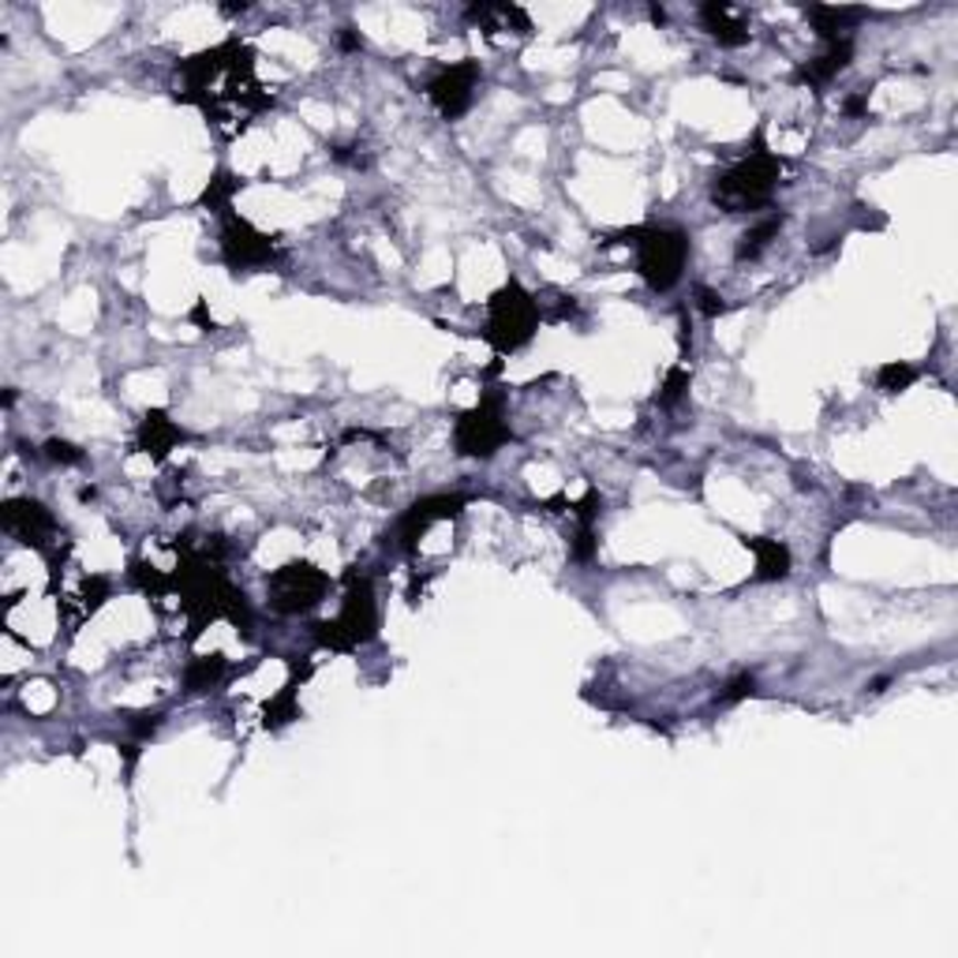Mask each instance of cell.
<instances>
[{
  "label": "cell",
  "mask_w": 958,
  "mask_h": 958,
  "mask_svg": "<svg viewBox=\"0 0 958 958\" xmlns=\"http://www.w3.org/2000/svg\"><path fill=\"white\" fill-rule=\"evenodd\" d=\"M461 509H464L461 495H428V498L412 502L398 521V547L404 550V555H412V550L420 547V539L428 536L431 525L461 517Z\"/></svg>",
  "instance_id": "11"
},
{
  "label": "cell",
  "mask_w": 958,
  "mask_h": 958,
  "mask_svg": "<svg viewBox=\"0 0 958 958\" xmlns=\"http://www.w3.org/2000/svg\"><path fill=\"white\" fill-rule=\"evenodd\" d=\"M0 517H4V528L16 532L19 539L27 543V547H34L38 555L49 558V569L61 573V547H68L64 532L61 525H56V517L49 513L42 502L34 498H8L4 509H0Z\"/></svg>",
  "instance_id": "8"
},
{
  "label": "cell",
  "mask_w": 958,
  "mask_h": 958,
  "mask_svg": "<svg viewBox=\"0 0 958 958\" xmlns=\"http://www.w3.org/2000/svg\"><path fill=\"white\" fill-rule=\"evenodd\" d=\"M330 577L311 562H289L266 577V599L278 615H308L326 599Z\"/></svg>",
  "instance_id": "7"
},
{
  "label": "cell",
  "mask_w": 958,
  "mask_h": 958,
  "mask_svg": "<svg viewBox=\"0 0 958 958\" xmlns=\"http://www.w3.org/2000/svg\"><path fill=\"white\" fill-rule=\"evenodd\" d=\"M109 596H113V585H109V577H97V573H94V577H86L83 585H79V591H75L79 618H91Z\"/></svg>",
  "instance_id": "22"
},
{
  "label": "cell",
  "mask_w": 958,
  "mask_h": 958,
  "mask_svg": "<svg viewBox=\"0 0 958 958\" xmlns=\"http://www.w3.org/2000/svg\"><path fill=\"white\" fill-rule=\"evenodd\" d=\"M157 727H162V715H157V711H154V715H135V719H127V730H132V734L140 738V742H143V738H151Z\"/></svg>",
  "instance_id": "29"
},
{
  "label": "cell",
  "mask_w": 958,
  "mask_h": 958,
  "mask_svg": "<svg viewBox=\"0 0 958 958\" xmlns=\"http://www.w3.org/2000/svg\"><path fill=\"white\" fill-rule=\"evenodd\" d=\"M513 439L509 420H506V390L491 387L480 393V401L472 404L468 412L457 416V428H453V446H457L461 457H495V453Z\"/></svg>",
  "instance_id": "6"
},
{
  "label": "cell",
  "mask_w": 958,
  "mask_h": 958,
  "mask_svg": "<svg viewBox=\"0 0 958 958\" xmlns=\"http://www.w3.org/2000/svg\"><path fill=\"white\" fill-rule=\"evenodd\" d=\"M783 225H786L783 214H768V217H760L756 225H749V229L742 233V240H738V248H734V259L749 262V259H756L760 251H768V244L783 233Z\"/></svg>",
  "instance_id": "19"
},
{
  "label": "cell",
  "mask_w": 958,
  "mask_h": 958,
  "mask_svg": "<svg viewBox=\"0 0 958 958\" xmlns=\"http://www.w3.org/2000/svg\"><path fill=\"white\" fill-rule=\"evenodd\" d=\"M222 259L233 274L262 270V266L278 262V240L255 229L248 217L229 210L222 222Z\"/></svg>",
  "instance_id": "9"
},
{
  "label": "cell",
  "mask_w": 958,
  "mask_h": 958,
  "mask_svg": "<svg viewBox=\"0 0 958 958\" xmlns=\"http://www.w3.org/2000/svg\"><path fill=\"white\" fill-rule=\"evenodd\" d=\"M862 8H832V4H813L808 8V19H813V31L824 38L827 45L846 42L851 31L862 23Z\"/></svg>",
  "instance_id": "16"
},
{
  "label": "cell",
  "mask_w": 958,
  "mask_h": 958,
  "mask_svg": "<svg viewBox=\"0 0 958 958\" xmlns=\"http://www.w3.org/2000/svg\"><path fill=\"white\" fill-rule=\"evenodd\" d=\"M914 382H917V368L903 360H892L876 371V390H884V393H903V390H910Z\"/></svg>",
  "instance_id": "23"
},
{
  "label": "cell",
  "mask_w": 958,
  "mask_h": 958,
  "mask_svg": "<svg viewBox=\"0 0 958 958\" xmlns=\"http://www.w3.org/2000/svg\"><path fill=\"white\" fill-rule=\"evenodd\" d=\"M192 322H199L203 330H214V319H210V315H206V300H199V303H195V308H192Z\"/></svg>",
  "instance_id": "31"
},
{
  "label": "cell",
  "mask_w": 958,
  "mask_h": 958,
  "mask_svg": "<svg viewBox=\"0 0 958 958\" xmlns=\"http://www.w3.org/2000/svg\"><path fill=\"white\" fill-rule=\"evenodd\" d=\"M374 633H379V599H374V585L368 573H360L352 566L344 573V599H341L338 618L315 621L311 637L330 651H352L374 640Z\"/></svg>",
  "instance_id": "4"
},
{
  "label": "cell",
  "mask_w": 958,
  "mask_h": 958,
  "mask_svg": "<svg viewBox=\"0 0 958 958\" xmlns=\"http://www.w3.org/2000/svg\"><path fill=\"white\" fill-rule=\"evenodd\" d=\"M779 173H783V162L768 151L764 135H756L753 151H749L742 162L730 165L727 173L715 176L711 199H715V206H723L727 214H756L760 206L772 203V195L779 187Z\"/></svg>",
  "instance_id": "2"
},
{
  "label": "cell",
  "mask_w": 958,
  "mask_h": 958,
  "mask_svg": "<svg viewBox=\"0 0 958 958\" xmlns=\"http://www.w3.org/2000/svg\"><path fill=\"white\" fill-rule=\"evenodd\" d=\"M42 453L53 464H83L86 461V453L79 450V446H72V442H64V439H49L45 446H42Z\"/></svg>",
  "instance_id": "27"
},
{
  "label": "cell",
  "mask_w": 958,
  "mask_h": 958,
  "mask_svg": "<svg viewBox=\"0 0 958 958\" xmlns=\"http://www.w3.org/2000/svg\"><path fill=\"white\" fill-rule=\"evenodd\" d=\"M296 697H300V681L289 678L281 693L270 697L262 704V727L266 730H281V727L296 723V719H300V700H296Z\"/></svg>",
  "instance_id": "20"
},
{
  "label": "cell",
  "mask_w": 958,
  "mask_h": 958,
  "mask_svg": "<svg viewBox=\"0 0 958 958\" xmlns=\"http://www.w3.org/2000/svg\"><path fill=\"white\" fill-rule=\"evenodd\" d=\"M610 244H633L637 248V270L640 278L648 281L651 292H670L686 274L689 262V236L674 229V225H637V229H621L610 240H604V248Z\"/></svg>",
  "instance_id": "3"
},
{
  "label": "cell",
  "mask_w": 958,
  "mask_h": 958,
  "mask_svg": "<svg viewBox=\"0 0 958 958\" xmlns=\"http://www.w3.org/2000/svg\"><path fill=\"white\" fill-rule=\"evenodd\" d=\"M225 670H229V663H225V656H199V659H192V663L184 667V689L192 697H203V693H210V689H217L222 686V678H225Z\"/></svg>",
  "instance_id": "18"
},
{
  "label": "cell",
  "mask_w": 958,
  "mask_h": 958,
  "mask_svg": "<svg viewBox=\"0 0 958 958\" xmlns=\"http://www.w3.org/2000/svg\"><path fill=\"white\" fill-rule=\"evenodd\" d=\"M753 693H756V678H753V674H738V678H730L727 686L715 693V704H723V708L742 704V700H749Z\"/></svg>",
  "instance_id": "25"
},
{
  "label": "cell",
  "mask_w": 958,
  "mask_h": 958,
  "mask_svg": "<svg viewBox=\"0 0 958 958\" xmlns=\"http://www.w3.org/2000/svg\"><path fill=\"white\" fill-rule=\"evenodd\" d=\"M181 442H187V431L165 409H151L140 420V431H135V446L154 461H165Z\"/></svg>",
  "instance_id": "12"
},
{
  "label": "cell",
  "mask_w": 958,
  "mask_h": 958,
  "mask_svg": "<svg viewBox=\"0 0 958 958\" xmlns=\"http://www.w3.org/2000/svg\"><path fill=\"white\" fill-rule=\"evenodd\" d=\"M176 97L199 105L210 124L236 121V127H244L248 116L274 105V97L255 79V53L244 42H222L199 56H187L176 64Z\"/></svg>",
  "instance_id": "1"
},
{
  "label": "cell",
  "mask_w": 958,
  "mask_h": 958,
  "mask_svg": "<svg viewBox=\"0 0 958 958\" xmlns=\"http://www.w3.org/2000/svg\"><path fill=\"white\" fill-rule=\"evenodd\" d=\"M341 45H344V49H360L363 42H360V38H356V34L349 31V27H344V34H341Z\"/></svg>",
  "instance_id": "32"
},
{
  "label": "cell",
  "mask_w": 958,
  "mask_h": 958,
  "mask_svg": "<svg viewBox=\"0 0 958 958\" xmlns=\"http://www.w3.org/2000/svg\"><path fill=\"white\" fill-rule=\"evenodd\" d=\"M697 308H700V315H708V319H719V315H727V296L723 292H715V289H708V285H697Z\"/></svg>",
  "instance_id": "28"
},
{
  "label": "cell",
  "mask_w": 958,
  "mask_h": 958,
  "mask_svg": "<svg viewBox=\"0 0 958 958\" xmlns=\"http://www.w3.org/2000/svg\"><path fill=\"white\" fill-rule=\"evenodd\" d=\"M476 86H480V64L461 61V64L439 68V72L428 79V97L446 121H457V116L468 113L472 102H476Z\"/></svg>",
  "instance_id": "10"
},
{
  "label": "cell",
  "mask_w": 958,
  "mask_h": 958,
  "mask_svg": "<svg viewBox=\"0 0 958 958\" xmlns=\"http://www.w3.org/2000/svg\"><path fill=\"white\" fill-rule=\"evenodd\" d=\"M689 382H693L689 368H681V363H678V368H670L667 379H663V387H659V404H667V409H670V404H678L689 393Z\"/></svg>",
  "instance_id": "24"
},
{
  "label": "cell",
  "mask_w": 958,
  "mask_h": 958,
  "mask_svg": "<svg viewBox=\"0 0 958 958\" xmlns=\"http://www.w3.org/2000/svg\"><path fill=\"white\" fill-rule=\"evenodd\" d=\"M240 187H244L240 176H233L229 169H217V173H214V181L206 184V192H203V199H199V203H203V206H210L214 214H222V217H225V214H229L233 195L240 192Z\"/></svg>",
  "instance_id": "21"
},
{
  "label": "cell",
  "mask_w": 958,
  "mask_h": 958,
  "mask_svg": "<svg viewBox=\"0 0 958 958\" xmlns=\"http://www.w3.org/2000/svg\"><path fill=\"white\" fill-rule=\"evenodd\" d=\"M749 550L756 555V580H786L790 577V547L779 539H768V536H745L742 539Z\"/></svg>",
  "instance_id": "17"
},
{
  "label": "cell",
  "mask_w": 958,
  "mask_h": 958,
  "mask_svg": "<svg viewBox=\"0 0 958 958\" xmlns=\"http://www.w3.org/2000/svg\"><path fill=\"white\" fill-rule=\"evenodd\" d=\"M599 550V539H596V525H577V532H573L569 539V555L573 562H591Z\"/></svg>",
  "instance_id": "26"
},
{
  "label": "cell",
  "mask_w": 958,
  "mask_h": 958,
  "mask_svg": "<svg viewBox=\"0 0 958 958\" xmlns=\"http://www.w3.org/2000/svg\"><path fill=\"white\" fill-rule=\"evenodd\" d=\"M846 113L851 116H865L868 113V91H862V94H854V97H846Z\"/></svg>",
  "instance_id": "30"
},
{
  "label": "cell",
  "mask_w": 958,
  "mask_h": 958,
  "mask_svg": "<svg viewBox=\"0 0 958 958\" xmlns=\"http://www.w3.org/2000/svg\"><path fill=\"white\" fill-rule=\"evenodd\" d=\"M539 303L521 281H506L502 289L487 300V326H483V338L498 356L517 352L536 338L539 330Z\"/></svg>",
  "instance_id": "5"
},
{
  "label": "cell",
  "mask_w": 958,
  "mask_h": 958,
  "mask_svg": "<svg viewBox=\"0 0 958 958\" xmlns=\"http://www.w3.org/2000/svg\"><path fill=\"white\" fill-rule=\"evenodd\" d=\"M851 61H854V42L846 38V42L827 45L824 53L816 56V61H808V64L797 68V79L808 83V86H824V83H832L835 75H843L846 68H851Z\"/></svg>",
  "instance_id": "15"
},
{
  "label": "cell",
  "mask_w": 958,
  "mask_h": 958,
  "mask_svg": "<svg viewBox=\"0 0 958 958\" xmlns=\"http://www.w3.org/2000/svg\"><path fill=\"white\" fill-rule=\"evenodd\" d=\"M464 19L476 23L480 31H487V34H509V31L521 38L532 34V19L521 12L517 4H472L468 12H464Z\"/></svg>",
  "instance_id": "14"
},
{
  "label": "cell",
  "mask_w": 958,
  "mask_h": 958,
  "mask_svg": "<svg viewBox=\"0 0 958 958\" xmlns=\"http://www.w3.org/2000/svg\"><path fill=\"white\" fill-rule=\"evenodd\" d=\"M700 23H704V31L727 49H738L749 42V23L742 19V12L723 4V0H711V4L700 8Z\"/></svg>",
  "instance_id": "13"
}]
</instances>
